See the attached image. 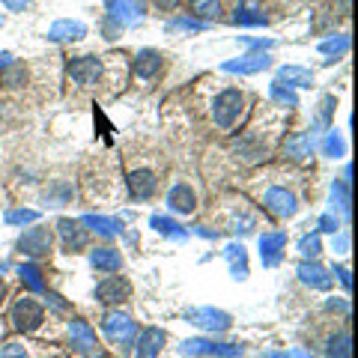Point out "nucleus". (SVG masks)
<instances>
[{
    "instance_id": "obj_45",
    "label": "nucleus",
    "mask_w": 358,
    "mask_h": 358,
    "mask_svg": "<svg viewBox=\"0 0 358 358\" xmlns=\"http://www.w3.org/2000/svg\"><path fill=\"white\" fill-rule=\"evenodd\" d=\"M3 296H6V284H3V278H0V301H3Z\"/></svg>"
},
{
    "instance_id": "obj_38",
    "label": "nucleus",
    "mask_w": 358,
    "mask_h": 358,
    "mask_svg": "<svg viewBox=\"0 0 358 358\" xmlns=\"http://www.w3.org/2000/svg\"><path fill=\"white\" fill-rule=\"evenodd\" d=\"M0 358H27V350L18 343H6L3 350H0Z\"/></svg>"
},
{
    "instance_id": "obj_11",
    "label": "nucleus",
    "mask_w": 358,
    "mask_h": 358,
    "mask_svg": "<svg viewBox=\"0 0 358 358\" xmlns=\"http://www.w3.org/2000/svg\"><path fill=\"white\" fill-rule=\"evenodd\" d=\"M263 203L275 212V215L281 218H289L296 212V194L287 192V188H268V192L263 194Z\"/></svg>"
},
{
    "instance_id": "obj_18",
    "label": "nucleus",
    "mask_w": 358,
    "mask_h": 358,
    "mask_svg": "<svg viewBox=\"0 0 358 358\" xmlns=\"http://www.w3.org/2000/svg\"><path fill=\"white\" fill-rule=\"evenodd\" d=\"M299 278L313 289H329L331 287V275L320 263H301L299 266Z\"/></svg>"
},
{
    "instance_id": "obj_42",
    "label": "nucleus",
    "mask_w": 358,
    "mask_h": 358,
    "mask_svg": "<svg viewBox=\"0 0 358 358\" xmlns=\"http://www.w3.org/2000/svg\"><path fill=\"white\" fill-rule=\"evenodd\" d=\"M179 3V0H155V6H159V9H173Z\"/></svg>"
},
{
    "instance_id": "obj_12",
    "label": "nucleus",
    "mask_w": 358,
    "mask_h": 358,
    "mask_svg": "<svg viewBox=\"0 0 358 358\" xmlns=\"http://www.w3.org/2000/svg\"><path fill=\"white\" fill-rule=\"evenodd\" d=\"M162 66H164V57L159 51L143 48L138 57H134V75H138L141 81H152V78L162 72Z\"/></svg>"
},
{
    "instance_id": "obj_13",
    "label": "nucleus",
    "mask_w": 358,
    "mask_h": 358,
    "mask_svg": "<svg viewBox=\"0 0 358 358\" xmlns=\"http://www.w3.org/2000/svg\"><path fill=\"white\" fill-rule=\"evenodd\" d=\"M87 36V24L81 21H54L48 27V39L51 42H75V39H84Z\"/></svg>"
},
{
    "instance_id": "obj_21",
    "label": "nucleus",
    "mask_w": 358,
    "mask_h": 358,
    "mask_svg": "<svg viewBox=\"0 0 358 358\" xmlns=\"http://www.w3.org/2000/svg\"><path fill=\"white\" fill-rule=\"evenodd\" d=\"M164 346V331L162 329H143L138 338V358H155Z\"/></svg>"
},
{
    "instance_id": "obj_14",
    "label": "nucleus",
    "mask_w": 358,
    "mask_h": 358,
    "mask_svg": "<svg viewBox=\"0 0 358 358\" xmlns=\"http://www.w3.org/2000/svg\"><path fill=\"white\" fill-rule=\"evenodd\" d=\"M233 21L242 27H260V24H266V13L257 0H242V3L233 9Z\"/></svg>"
},
{
    "instance_id": "obj_17",
    "label": "nucleus",
    "mask_w": 358,
    "mask_h": 358,
    "mask_svg": "<svg viewBox=\"0 0 358 358\" xmlns=\"http://www.w3.org/2000/svg\"><path fill=\"white\" fill-rule=\"evenodd\" d=\"M69 338H72V346H78V350H84V352H93L96 350V331L87 326L84 320H72L69 322Z\"/></svg>"
},
{
    "instance_id": "obj_1",
    "label": "nucleus",
    "mask_w": 358,
    "mask_h": 358,
    "mask_svg": "<svg viewBox=\"0 0 358 358\" xmlns=\"http://www.w3.org/2000/svg\"><path fill=\"white\" fill-rule=\"evenodd\" d=\"M242 105H245V96L239 90H224V93L215 99V105H212V117H215V122L221 129H230L233 122L239 120Z\"/></svg>"
},
{
    "instance_id": "obj_20",
    "label": "nucleus",
    "mask_w": 358,
    "mask_h": 358,
    "mask_svg": "<svg viewBox=\"0 0 358 358\" xmlns=\"http://www.w3.org/2000/svg\"><path fill=\"white\" fill-rule=\"evenodd\" d=\"M167 206H171L173 212H192L197 206V197L192 192V185H185V182L173 185L171 194H167Z\"/></svg>"
},
{
    "instance_id": "obj_44",
    "label": "nucleus",
    "mask_w": 358,
    "mask_h": 358,
    "mask_svg": "<svg viewBox=\"0 0 358 358\" xmlns=\"http://www.w3.org/2000/svg\"><path fill=\"white\" fill-rule=\"evenodd\" d=\"M281 358H310L308 352H301V350H296V352H289V355H281Z\"/></svg>"
},
{
    "instance_id": "obj_3",
    "label": "nucleus",
    "mask_w": 358,
    "mask_h": 358,
    "mask_svg": "<svg viewBox=\"0 0 358 358\" xmlns=\"http://www.w3.org/2000/svg\"><path fill=\"white\" fill-rule=\"evenodd\" d=\"M13 322H15L18 331H36L45 322V310H42L39 301L21 299V301H15V308H13Z\"/></svg>"
},
{
    "instance_id": "obj_23",
    "label": "nucleus",
    "mask_w": 358,
    "mask_h": 358,
    "mask_svg": "<svg viewBox=\"0 0 358 358\" xmlns=\"http://www.w3.org/2000/svg\"><path fill=\"white\" fill-rule=\"evenodd\" d=\"M310 150H313V143H310V138H308L305 131H296V134H289V138H287V143H284V152L289 155V159H296V162L308 159V155H310Z\"/></svg>"
},
{
    "instance_id": "obj_27",
    "label": "nucleus",
    "mask_w": 358,
    "mask_h": 358,
    "mask_svg": "<svg viewBox=\"0 0 358 358\" xmlns=\"http://www.w3.org/2000/svg\"><path fill=\"white\" fill-rule=\"evenodd\" d=\"M18 275H21V281H24V287H30L33 293H45V281H42V272L33 263L27 266H21L18 268Z\"/></svg>"
},
{
    "instance_id": "obj_32",
    "label": "nucleus",
    "mask_w": 358,
    "mask_h": 358,
    "mask_svg": "<svg viewBox=\"0 0 358 358\" xmlns=\"http://www.w3.org/2000/svg\"><path fill=\"white\" fill-rule=\"evenodd\" d=\"M346 48H350V39H346V36H334V39H326L320 45L322 54H343Z\"/></svg>"
},
{
    "instance_id": "obj_37",
    "label": "nucleus",
    "mask_w": 358,
    "mask_h": 358,
    "mask_svg": "<svg viewBox=\"0 0 358 358\" xmlns=\"http://www.w3.org/2000/svg\"><path fill=\"white\" fill-rule=\"evenodd\" d=\"M299 254L301 257H317L320 254V239L317 236H305L299 242Z\"/></svg>"
},
{
    "instance_id": "obj_26",
    "label": "nucleus",
    "mask_w": 358,
    "mask_h": 358,
    "mask_svg": "<svg viewBox=\"0 0 358 358\" xmlns=\"http://www.w3.org/2000/svg\"><path fill=\"white\" fill-rule=\"evenodd\" d=\"M188 9L197 15V21H212L221 13V0H188Z\"/></svg>"
},
{
    "instance_id": "obj_22",
    "label": "nucleus",
    "mask_w": 358,
    "mask_h": 358,
    "mask_svg": "<svg viewBox=\"0 0 358 358\" xmlns=\"http://www.w3.org/2000/svg\"><path fill=\"white\" fill-rule=\"evenodd\" d=\"M284 245H287V236H284V233H263V236H260V254H263V263H266V266L278 263V254H281Z\"/></svg>"
},
{
    "instance_id": "obj_16",
    "label": "nucleus",
    "mask_w": 358,
    "mask_h": 358,
    "mask_svg": "<svg viewBox=\"0 0 358 358\" xmlns=\"http://www.w3.org/2000/svg\"><path fill=\"white\" fill-rule=\"evenodd\" d=\"M129 192L134 200L152 197L155 194V173L152 171H134L129 173Z\"/></svg>"
},
{
    "instance_id": "obj_28",
    "label": "nucleus",
    "mask_w": 358,
    "mask_h": 358,
    "mask_svg": "<svg viewBox=\"0 0 358 358\" xmlns=\"http://www.w3.org/2000/svg\"><path fill=\"white\" fill-rule=\"evenodd\" d=\"M167 33H188V30H206V21H197V18H173L164 24Z\"/></svg>"
},
{
    "instance_id": "obj_33",
    "label": "nucleus",
    "mask_w": 358,
    "mask_h": 358,
    "mask_svg": "<svg viewBox=\"0 0 358 358\" xmlns=\"http://www.w3.org/2000/svg\"><path fill=\"white\" fill-rule=\"evenodd\" d=\"M39 212L33 209H15V212H6V224H27V221H36Z\"/></svg>"
},
{
    "instance_id": "obj_8",
    "label": "nucleus",
    "mask_w": 358,
    "mask_h": 358,
    "mask_svg": "<svg viewBox=\"0 0 358 358\" xmlns=\"http://www.w3.org/2000/svg\"><path fill=\"white\" fill-rule=\"evenodd\" d=\"M57 230H60V239H63V251L78 254V251H84V248H87V233H84V227H81L78 221H72V218H60Z\"/></svg>"
},
{
    "instance_id": "obj_25",
    "label": "nucleus",
    "mask_w": 358,
    "mask_h": 358,
    "mask_svg": "<svg viewBox=\"0 0 358 358\" xmlns=\"http://www.w3.org/2000/svg\"><path fill=\"white\" fill-rule=\"evenodd\" d=\"M278 81H287V87H310L313 84V75L308 69H301V66H284L281 72H278Z\"/></svg>"
},
{
    "instance_id": "obj_5",
    "label": "nucleus",
    "mask_w": 358,
    "mask_h": 358,
    "mask_svg": "<svg viewBox=\"0 0 358 358\" xmlns=\"http://www.w3.org/2000/svg\"><path fill=\"white\" fill-rule=\"evenodd\" d=\"M18 251L27 257H42L51 251V230L48 227H30L24 230V236L18 239Z\"/></svg>"
},
{
    "instance_id": "obj_35",
    "label": "nucleus",
    "mask_w": 358,
    "mask_h": 358,
    "mask_svg": "<svg viewBox=\"0 0 358 358\" xmlns=\"http://www.w3.org/2000/svg\"><path fill=\"white\" fill-rule=\"evenodd\" d=\"M272 96H275L281 105H289V108H296V105H299V99L289 93V90H284V84H278V81L272 84Z\"/></svg>"
},
{
    "instance_id": "obj_29",
    "label": "nucleus",
    "mask_w": 358,
    "mask_h": 358,
    "mask_svg": "<svg viewBox=\"0 0 358 358\" xmlns=\"http://www.w3.org/2000/svg\"><path fill=\"white\" fill-rule=\"evenodd\" d=\"M329 355L331 358H350V331H338L329 338Z\"/></svg>"
},
{
    "instance_id": "obj_31",
    "label": "nucleus",
    "mask_w": 358,
    "mask_h": 358,
    "mask_svg": "<svg viewBox=\"0 0 358 358\" xmlns=\"http://www.w3.org/2000/svg\"><path fill=\"white\" fill-rule=\"evenodd\" d=\"M152 227L159 230V233H167V236H176V239H179V236H185V233L179 230V224H173L171 218H162V215H155V218H152Z\"/></svg>"
},
{
    "instance_id": "obj_34",
    "label": "nucleus",
    "mask_w": 358,
    "mask_h": 358,
    "mask_svg": "<svg viewBox=\"0 0 358 358\" xmlns=\"http://www.w3.org/2000/svg\"><path fill=\"white\" fill-rule=\"evenodd\" d=\"M0 81H3L6 87H18V84H24V81H27V72H24V66H13V69H9L3 78H0Z\"/></svg>"
},
{
    "instance_id": "obj_43",
    "label": "nucleus",
    "mask_w": 358,
    "mask_h": 358,
    "mask_svg": "<svg viewBox=\"0 0 358 358\" xmlns=\"http://www.w3.org/2000/svg\"><path fill=\"white\" fill-rule=\"evenodd\" d=\"M6 66H13V54H0V69H6Z\"/></svg>"
},
{
    "instance_id": "obj_41",
    "label": "nucleus",
    "mask_w": 358,
    "mask_h": 358,
    "mask_svg": "<svg viewBox=\"0 0 358 358\" xmlns=\"http://www.w3.org/2000/svg\"><path fill=\"white\" fill-rule=\"evenodd\" d=\"M338 275H341V281H343V287H350V268H343V266H338Z\"/></svg>"
},
{
    "instance_id": "obj_6",
    "label": "nucleus",
    "mask_w": 358,
    "mask_h": 358,
    "mask_svg": "<svg viewBox=\"0 0 358 358\" xmlns=\"http://www.w3.org/2000/svg\"><path fill=\"white\" fill-rule=\"evenodd\" d=\"M102 329L114 343H126L131 338V331H134V322H131V317H126V313L110 310V313H105Z\"/></svg>"
},
{
    "instance_id": "obj_39",
    "label": "nucleus",
    "mask_w": 358,
    "mask_h": 358,
    "mask_svg": "<svg viewBox=\"0 0 358 358\" xmlns=\"http://www.w3.org/2000/svg\"><path fill=\"white\" fill-rule=\"evenodd\" d=\"M6 9H13V13H18V9H24V6H30L33 0H0Z\"/></svg>"
},
{
    "instance_id": "obj_15",
    "label": "nucleus",
    "mask_w": 358,
    "mask_h": 358,
    "mask_svg": "<svg viewBox=\"0 0 358 358\" xmlns=\"http://www.w3.org/2000/svg\"><path fill=\"white\" fill-rule=\"evenodd\" d=\"M224 72H236V75H254V72H263L268 69V54H248V57H242V60H230V63H224L221 66Z\"/></svg>"
},
{
    "instance_id": "obj_4",
    "label": "nucleus",
    "mask_w": 358,
    "mask_h": 358,
    "mask_svg": "<svg viewBox=\"0 0 358 358\" xmlns=\"http://www.w3.org/2000/svg\"><path fill=\"white\" fill-rule=\"evenodd\" d=\"M69 78L81 87H93L102 78V60L99 57H75L69 60Z\"/></svg>"
},
{
    "instance_id": "obj_10",
    "label": "nucleus",
    "mask_w": 358,
    "mask_h": 358,
    "mask_svg": "<svg viewBox=\"0 0 358 358\" xmlns=\"http://www.w3.org/2000/svg\"><path fill=\"white\" fill-rule=\"evenodd\" d=\"M188 320L194 322V326H203L209 331H227L230 329V317L224 310H212V308H194L188 310Z\"/></svg>"
},
{
    "instance_id": "obj_24",
    "label": "nucleus",
    "mask_w": 358,
    "mask_h": 358,
    "mask_svg": "<svg viewBox=\"0 0 358 358\" xmlns=\"http://www.w3.org/2000/svg\"><path fill=\"white\" fill-rule=\"evenodd\" d=\"M84 224L99 236H117L122 230V224L117 218H105V215H84Z\"/></svg>"
},
{
    "instance_id": "obj_46",
    "label": "nucleus",
    "mask_w": 358,
    "mask_h": 358,
    "mask_svg": "<svg viewBox=\"0 0 358 358\" xmlns=\"http://www.w3.org/2000/svg\"><path fill=\"white\" fill-rule=\"evenodd\" d=\"M0 27H3V15H0Z\"/></svg>"
},
{
    "instance_id": "obj_7",
    "label": "nucleus",
    "mask_w": 358,
    "mask_h": 358,
    "mask_svg": "<svg viewBox=\"0 0 358 358\" xmlns=\"http://www.w3.org/2000/svg\"><path fill=\"white\" fill-rule=\"evenodd\" d=\"M131 296V284L126 278H108L96 287V299L105 301V305H120V301H126Z\"/></svg>"
},
{
    "instance_id": "obj_30",
    "label": "nucleus",
    "mask_w": 358,
    "mask_h": 358,
    "mask_svg": "<svg viewBox=\"0 0 358 358\" xmlns=\"http://www.w3.org/2000/svg\"><path fill=\"white\" fill-rule=\"evenodd\" d=\"M331 197L338 200V206L343 215H350V188H346V182H334L331 185Z\"/></svg>"
},
{
    "instance_id": "obj_36",
    "label": "nucleus",
    "mask_w": 358,
    "mask_h": 358,
    "mask_svg": "<svg viewBox=\"0 0 358 358\" xmlns=\"http://www.w3.org/2000/svg\"><path fill=\"white\" fill-rule=\"evenodd\" d=\"M322 150H326V155H331V159H341V155H343V141L331 131L326 138V143H322Z\"/></svg>"
},
{
    "instance_id": "obj_9",
    "label": "nucleus",
    "mask_w": 358,
    "mask_h": 358,
    "mask_svg": "<svg viewBox=\"0 0 358 358\" xmlns=\"http://www.w3.org/2000/svg\"><path fill=\"white\" fill-rule=\"evenodd\" d=\"M185 352L192 355H221V358H239L242 346L236 343H215V341H188Z\"/></svg>"
},
{
    "instance_id": "obj_19",
    "label": "nucleus",
    "mask_w": 358,
    "mask_h": 358,
    "mask_svg": "<svg viewBox=\"0 0 358 358\" xmlns=\"http://www.w3.org/2000/svg\"><path fill=\"white\" fill-rule=\"evenodd\" d=\"M90 263H93V268H99V272H120L122 268V254L117 248H96L93 254H90Z\"/></svg>"
},
{
    "instance_id": "obj_40",
    "label": "nucleus",
    "mask_w": 358,
    "mask_h": 358,
    "mask_svg": "<svg viewBox=\"0 0 358 358\" xmlns=\"http://www.w3.org/2000/svg\"><path fill=\"white\" fill-rule=\"evenodd\" d=\"M320 227L326 230V233H334V230H338V218H331V215H322V218H320Z\"/></svg>"
},
{
    "instance_id": "obj_2",
    "label": "nucleus",
    "mask_w": 358,
    "mask_h": 358,
    "mask_svg": "<svg viewBox=\"0 0 358 358\" xmlns=\"http://www.w3.org/2000/svg\"><path fill=\"white\" fill-rule=\"evenodd\" d=\"M108 18L117 21L120 27H138L143 21V3L141 0H105Z\"/></svg>"
}]
</instances>
